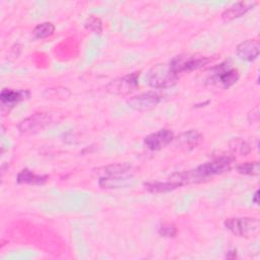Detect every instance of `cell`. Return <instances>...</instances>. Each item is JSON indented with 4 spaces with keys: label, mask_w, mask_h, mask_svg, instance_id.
<instances>
[{
    "label": "cell",
    "mask_w": 260,
    "mask_h": 260,
    "mask_svg": "<svg viewBox=\"0 0 260 260\" xmlns=\"http://www.w3.org/2000/svg\"><path fill=\"white\" fill-rule=\"evenodd\" d=\"M234 160H235L234 156L221 155L214 158L212 161H208L203 165H200L195 170L184 172L186 183L189 184V183L203 182L209 177L228 172L231 170Z\"/></svg>",
    "instance_id": "cell-1"
},
{
    "label": "cell",
    "mask_w": 260,
    "mask_h": 260,
    "mask_svg": "<svg viewBox=\"0 0 260 260\" xmlns=\"http://www.w3.org/2000/svg\"><path fill=\"white\" fill-rule=\"evenodd\" d=\"M239 71L232 67L228 62L214 67L211 70L210 76L206 80V84L210 87L225 89L235 84L239 79Z\"/></svg>",
    "instance_id": "cell-2"
},
{
    "label": "cell",
    "mask_w": 260,
    "mask_h": 260,
    "mask_svg": "<svg viewBox=\"0 0 260 260\" xmlns=\"http://www.w3.org/2000/svg\"><path fill=\"white\" fill-rule=\"evenodd\" d=\"M179 75L170 67L169 63H160L153 66L147 74V82L154 88H168L176 84Z\"/></svg>",
    "instance_id": "cell-3"
},
{
    "label": "cell",
    "mask_w": 260,
    "mask_h": 260,
    "mask_svg": "<svg viewBox=\"0 0 260 260\" xmlns=\"http://www.w3.org/2000/svg\"><path fill=\"white\" fill-rule=\"evenodd\" d=\"M210 61L209 58L204 56H198V55H191V54H183L176 56L173 58L169 65L171 69L176 73H184V72H190L195 69L200 68L201 66L207 64Z\"/></svg>",
    "instance_id": "cell-4"
},
{
    "label": "cell",
    "mask_w": 260,
    "mask_h": 260,
    "mask_svg": "<svg viewBox=\"0 0 260 260\" xmlns=\"http://www.w3.org/2000/svg\"><path fill=\"white\" fill-rule=\"evenodd\" d=\"M53 121V116L49 113H36L22 120L18 124V130L24 135L35 134L52 124Z\"/></svg>",
    "instance_id": "cell-5"
},
{
    "label": "cell",
    "mask_w": 260,
    "mask_h": 260,
    "mask_svg": "<svg viewBox=\"0 0 260 260\" xmlns=\"http://www.w3.org/2000/svg\"><path fill=\"white\" fill-rule=\"evenodd\" d=\"M224 226L234 235L248 237L259 229V221L254 217H232L224 221Z\"/></svg>",
    "instance_id": "cell-6"
},
{
    "label": "cell",
    "mask_w": 260,
    "mask_h": 260,
    "mask_svg": "<svg viewBox=\"0 0 260 260\" xmlns=\"http://www.w3.org/2000/svg\"><path fill=\"white\" fill-rule=\"evenodd\" d=\"M139 73L134 72L124 77H120L112 80L107 86V90L113 94L125 95L134 91L138 87Z\"/></svg>",
    "instance_id": "cell-7"
},
{
    "label": "cell",
    "mask_w": 260,
    "mask_h": 260,
    "mask_svg": "<svg viewBox=\"0 0 260 260\" xmlns=\"http://www.w3.org/2000/svg\"><path fill=\"white\" fill-rule=\"evenodd\" d=\"M162 100V96L154 91L142 92L134 95L127 101V105L138 112H144L153 109Z\"/></svg>",
    "instance_id": "cell-8"
},
{
    "label": "cell",
    "mask_w": 260,
    "mask_h": 260,
    "mask_svg": "<svg viewBox=\"0 0 260 260\" xmlns=\"http://www.w3.org/2000/svg\"><path fill=\"white\" fill-rule=\"evenodd\" d=\"M174 133L170 129H159L144 137V145L150 150H159L174 140Z\"/></svg>",
    "instance_id": "cell-9"
},
{
    "label": "cell",
    "mask_w": 260,
    "mask_h": 260,
    "mask_svg": "<svg viewBox=\"0 0 260 260\" xmlns=\"http://www.w3.org/2000/svg\"><path fill=\"white\" fill-rule=\"evenodd\" d=\"M29 95H30V93L28 90H23V89L13 90V89H8V88L2 89V91L0 93L2 113L4 114V112L6 111L5 109H7V112H9L10 109H12L19 102H21L25 99H28Z\"/></svg>",
    "instance_id": "cell-10"
},
{
    "label": "cell",
    "mask_w": 260,
    "mask_h": 260,
    "mask_svg": "<svg viewBox=\"0 0 260 260\" xmlns=\"http://www.w3.org/2000/svg\"><path fill=\"white\" fill-rule=\"evenodd\" d=\"M174 139H175L176 146H178L182 150L190 151L199 145L202 139V136L197 130L191 129L181 133L178 137Z\"/></svg>",
    "instance_id": "cell-11"
},
{
    "label": "cell",
    "mask_w": 260,
    "mask_h": 260,
    "mask_svg": "<svg viewBox=\"0 0 260 260\" xmlns=\"http://www.w3.org/2000/svg\"><path fill=\"white\" fill-rule=\"evenodd\" d=\"M260 53V43L257 39L246 40L237 47V55L245 61L256 60Z\"/></svg>",
    "instance_id": "cell-12"
},
{
    "label": "cell",
    "mask_w": 260,
    "mask_h": 260,
    "mask_svg": "<svg viewBox=\"0 0 260 260\" xmlns=\"http://www.w3.org/2000/svg\"><path fill=\"white\" fill-rule=\"evenodd\" d=\"M256 5V2L252 1H241L233 4L228 9H225L222 14L221 18L224 21H231L233 19L239 18L245 13H247L251 8H253Z\"/></svg>",
    "instance_id": "cell-13"
},
{
    "label": "cell",
    "mask_w": 260,
    "mask_h": 260,
    "mask_svg": "<svg viewBox=\"0 0 260 260\" xmlns=\"http://www.w3.org/2000/svg\"><path fill=\"white\" fill-rule=\"evenodd\" d=\"M132 169L131 165L123 162V164H114L107 167L100 168L96 173L102 177H120V176H128L130 174V170Z\"/></svg>",
    "instance_id": "cell-14"
},
{
    "label": "cell",
    "mask_w": 260,
    "mask_h": 260,
    "mask_svg": "<svg viewBox=\"0 0 260 260\" xmlns=\"http://www.w3.org/2000/svg\"><path fill=\"white\" fill-rule=\"evenodd\" d=\"M133 176H120V177H101L100 186L102 188H121L130 185Z\"/></svg>",
    "instance_id": "cell-15"
},
{
    "label": "cell",
    "mask_w": 260,
    "mask_h": 260,
    "mask_svg": "<svg viewBox=\"0 0 260 260\" xmlns=\"http://www.w3.org/2000/svg\"><path fill=\"white\" fill-rule=\"evenodd\" d=\"M48 180V176H41L30 172L27 169H23L17 175V182L19 184H27V185H42L46 183Z\"/></svg>",
    "instance_id": "cell-16"
},
{
    "label": "cell",
    "mask_w": 260,
    "mask_h": 260,
    "mask_svg": "<svg viewBox=\"0 0 260 260\" xmlns=\"http://www.w3.org/2000/svg\"><path fill=\"white\" fill-rule=\"evenodd\" d=\"M181 187V185L175 181H168V182H149L144 184V188L151 192V193H164L173 191L177 188Z\"/></svg>",
    "instance_id": "cell-17"
},
{
    "label": "cell",
    "mask_w": 260,
    "mask_h": 260,
    "mask_svg": "<svg viewBox=\"0 0 260 260\" xmlns=\"http://www.w3.org/2000/svg\"><path fill=\"white\" fill-rule=\"evenodd\" d=\"M54 31H55V25L52 22H42L34 28L32 35L35 39L42 40L52 36Z\"/></svg>",
    "instance_id": "cell-18"
},
{
    "label": "cell",
    "mask_w": 260,
    "mask_h": 260,
    "mask_svg": "<svg viewBox=\"0 0 260 260\" xmlns=\"http://www.w3.org/2000/svg\"><path fill=\"white\" fill-rule=\"evenodd\" d=\"M237 171L243 175L258 176L260 173L259 162L258 161H249V162L242 164L237 167Z\"/></svg>",
    "instance_id": "cell-19"
},
{
    "label": "cell",
    "mask_w": 260,
    "mask_h": 260,
    "mask_svg": "<svg viewBox=\"0 0 260 260\" xmlns=\"http://www.w3.org/2000/svg\"><path fill=\"white\" fill-rule=\"evenodd\" d=\"M85 27L89 30H91L94 34H101L103 30V24L100 18L90 16L86 21H85Z\"/></svg>",
    "instance_id": "cell-20"
},
{
    "label": "cell",
    "mask_w": 260,
    "mask_h": 260,
    "mask_svg": "<svg viewBox=\"0 0 260 260\" xmlns=\"http://www.w3.org/2000/svg\"><path fill=\"white\" fill-rule=\"evenodd\" d=\"M158 234L165 238H173L177 234V228L173 223H162L158 228Z\"/></svg>",
    "instance_id": "cell-21"
},
{
    "label": "cell",
    "mask_w": 260,
    "mask_h": 260,
    "mask_svg": "<svg viewBox=\"0 0 260 260\" xmlns=\"http://www.w3.org/2000/svg\"><path fill=\"white\" fill-rule=\"evenodd\" d=\"M232 147L234 151L240 153L241 155H245L250 151V145L243 140H235L234 145Z\"/></svg>",
    "instance_id": "cell-22"
},
{
    "label": "cell",
    "mask_w": 260,
    "mask_h": 260,
    "mask_svg": "<svg viewBox=\"0 0 260 260\" xmlns=\"http://www.w3.org/2000/svg\"><path fill=\"white\" fill-rule=\"evenodd\" d=\"M258 194H259V191L257 190V191L254 193V195H253V198H252L253 202H254V203H256V204L258 203V196H259Z\"/></svg>",
    "instance_id": "cell-23"
}]
</instances>
